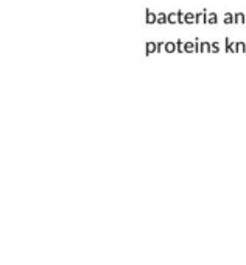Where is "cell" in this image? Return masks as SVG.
Masks as SVG:
<instances>
[{"instance_id":"cell-1","label":"cell","mask_w":246,"mask_h":265,"mask_svg":"<svg viewBox=\"0 0 246 265\" xmlns=\"http://www.w3.org/2000/svg\"><path fill=\"white\" fill-rule=\"evenodd\" d=\"M145 22H147L148 25L151 24H157V14H154L150 8H147L145 10Z\"/></svg>"},{"instance_id":"cell-2","label":"cell","mask_w":246,"mask_h":265,"mask_svg":"<svg viewBox=\"0 0 246 265\" xmlns=\"http://www.w3.org/2000/svg\"><path fill=\"white\" fill-rule=\"evenodd\" d=\"M154 52H157V42H153V41H148L145 44V53L147 55H151Z\"/></svg>"},{"instance_id":"cell-3","label":"cell","mask_w":246,"mask_h":265,"mask_svg":"<svg viewBox=\"0 0 246 265\" xmlns=\"http://www.w3.org/2000/svg\"><path fill=\"white\" fill-rule=\"evenodd\" d=\"M207 16H209V13L206 10H203L201 13H196V24H206L207 22Z\"/></svg>"},{"instance_id":"cell-4","label":"cell","mask_w":246,"mask_h":265,"mask_svg":"<svg viewBox=\"0 0 246 265\" xmlns=\"http://www.w3.org/2000/svg\"><path fill=\"white\" fill-rule=\"evenodd\" d=\"M163 52H167V53H173V52H176V42H165V47H163Z\"/></svg>"},{"instance_id":"cell-5","label":"cell","mask_w":246,"mask_h":265,"mask_svg":"<svg viewBox=\"0 0 246 265\" xmlns=\"http://www.w3.org/2000/svg\"><path fill=\"white\" fill-rule=\"evenodd\" d=\"M234 24H246V14H243V13H235Z\"/></svg>"},{"instance_id":"cell-6","label":"cell","mask_w":246,"mask_h":265,"mask_svg":"<svg viewBox=\"0 0 246 265\" xmlns=\"http://www.w3.org/2000/svg\"><path fill=\"white\" fill-rule=\"evenodd\" d=\"M168 24H179L178 13H168Z\"/></svg>"},{"instance_id":"cell-7","label":"cell","mask_w":246,"mask_h":265,"mask_svg":"<svg viewBox=\"0 0 246 265\" xmlns=\"http://www.w3.org/2000/svg\"><path fill=\"white\" fill-rule=\"evenodd\" d=\"M185 24H196V14L185 13Z\"/></svg>"},{"instance_id":"cell-8","label":"cell","mask_w":246,"mask_h":265,"mask_svg":"<svg viewBox=\"0 0 246 265\" xmlns=\"http://www.w3.org/2000/svg\"><path fill=\"white\" fill-rule=\"evenodd\" d=\"M157 24H168V14L159 13L157 14Z\"/></svg>"},{"instance_id":"cell-9","label":"cell","mask_w":246,"mask_h":265,"mask_svg":"<svg viewBox=\"0 0 246 265\" xmlns=\"http://www.w3.org/2000/svg\"><path fill=\"white\" fill-rule=\"evenodd\" d=\"M184 52L185 53L195 52V42H184Z\"/></svg>"},{"instance_id":"cell-10","label":"cell","mask_w":246,"mask_h":265,"mask_svg":"<svg viewBox=\"0 0 246 265\" xmlns=\"http://www.w3.org/2000/svg\"><path fill=\"white\" fill-rule=\"evenodd\" d=\"M218 22V14L216 13H209L207 16V24H216Z\"/></svg>"},{"instance_id":"cell-11","label":"cell","mask_w":246,"mask_h":265,"mask_svg":"<svg viewBox=\"0 0 246 265\" xmlns=\"http://www.w3.org/2000/svg\"><path fill=\"white\" fill-rule=\"evenodd\" d=\"M203 52L212 53V44H209V42H201V53H203Z\"/></svg>"},{"instance_id":"cell-12","label":"cell","mask_w":246,"mask_h":265,"mask_svg":"<svg viewBox=\"0 0 246 265\" xmlns=\"http://www.w3.org/2000/svg\"><path fill=\"white\" fill-rule=\"evenodd\" d=\"M234 19H235V14H231V13L224 14V24H234Z\"/></svg>"},{"instance_id":"cell-13","label":"cell","mask_w":246,"mask_h":265,"mask_svg":"<svg viewBox=\"0 0 246 265\" xmlns=\"http://www.w3.org/2000/svg\"><path fill=\"white\" fill-rule=\"evenodd\" d=\"M176 52H179V53H185V52H184V42H181V39L176 41Z\"/></svg>"},{"instance_id":"cell-14","label":"cell","mask_w":246,"mask_h":265,"mask_svg":"<svg viewBox=\"0 0 246 265\" xmlns=\"http://www.w3.org/2000/svg\"><path fill=\"white\" fill-rule=\"evenodd\" d=\"M237 50L238 52H246V44L244 42H237Z\"/></svg>"},{"instance_id":"cell-15","label":"cell","mask_w":246,"mask_h":265,"mask_svg":"<svg viewBox=\"0 0 246 265\" xmlns=\"http://www.w3.org/2000/svg\"><path fill=\"white\" fill-rule=\"evenodd\" d=\"M178 16H179V24H185V13L178 11Z\"/></svg>"},{"instance_id":"cell-16","label":"cell","mask_w":246,"mask_h":265,"mask_svg":"<svg viewBox=\"0 0 246 265\" xmlns=\"http://www.w3.org/2000/svg\"><path fill=\"white\" fill-rule=\"evenodd\" d=\"M218 52H220V44L212 42V53H218Z\"/></svg>"},{"instance_id":"cell-17","label":"cell","mask_w":246,"mask_h":265,"mask_svg":"<svg viewBox=\"0 0 246 265\" xmlns=\"http://www.w3.org/2000/svg\"><path fill=\"white\" fill-rule=\"evenodd\" d=\"M195 52L201 53V42H199L198 39H195Z\"/></svg>"},{"instance_id":"cell-18","label":"cell","mask_w":246,"mask_h":265,"mask_svg":"<svg viewBox=\"0 0 246 265\" xmlns=\"http://www.w3.org/2000/svg\"><path fill=\"white\" fill-rule=\"evenodd\" d=\"M224 42H226V52H231V38H226L224 39Z\"/></svg>"},{"instance_id":"cell-19","label":"cell","mask_w":246,"mask_h":265,"mask_svg":"<svg viewBox=\"0 0 246 265\" xmlns=\"http://www.w3.org/2000/svg\"><path fill=\"white\" fill-rule=\"evenodd\" d=\"M163 47H165V42H163V41H159V42H157V52H162Z\"/></svg>"},{"instance_id":"cell-20","label":"cell","mask_w":246,"mask_h":265,"mask_svg":"<svg viewBox=\"0 0 246 265\" xmlns=\"http://www.w3.org/2000/svg\"><path fill=\"white\" fill-rule=\"evenodd\" d=\"M231 52H232V53H237V52H238V50H237V42H232V44H231Z\"/></svg>"}]
</instances>
